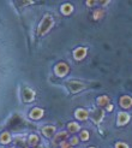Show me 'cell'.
Here are the masks:
<instances>
[{
    "label": "cell",
    "mask_w": 132,
    "mask_h": 148,
    "mask_svg": "<svg viewBox=\"0 0 132 148\" xmlns=\"http://www.w3.org/2000/svg\"><path fill=\"white\" fill-rule=\"evenodd\" d=\"M54 24V19L53 17L50 16V14H45V17L42 18L41 21V23L39 24V28H37V35L39 36H43L45 34H47L49 30H50V28L53 27Z\"/></svg>",
    "instance_id": "cell-1"
},
{
    "label": "cell",
    "mask_w": 132,
    "mask_h": 148,
    "mask_svg": "<svg viewBox=\"0 0 132 148\" xmlns=\"http://www.w3.org/2000/svg\"><path fill=\"white\" fill-rule=\"evenodd\" d=\"M54 72L56 73V76L64 77L66 73L69 72V66H67V64H65V63H59V64H56V65H55V68H54Z\"/></svg>",
    "instance_id": "cell-2"
},
{
    "label": "cell",
    "mask_w": 132,
    "mask_h": 148,
    "mask_svg": "<svg viewBox=\"0 0 132 148\" xmlns=\"http://www.w3.org/2000/svg\"><path fill=\"white\" fill-rule=\"evenodd\" d=\"M67 87L70 88L71 93L75 94V93H78V92H80L82 89H84L85 84L80 83V82H77V81H70V82H67Z\"/></svg>",
    "instance_id": "cell-3"
},
{
    "label": "cell",
    "mask_w": 132,
    "mask_h": 148,
    "mask_svg": "<svg viewBox=\"0 0 132 148\" xmlns=\"http://www.w3.org/2000/svg\"><path fill=\"white\" fill-rule=\"evenodd\" d=\"M85 56H86V48L85 47H78L73 51V57H75L76 60H82V59H84Z\"/></svg>",
    "instance_id": "cell-4"
},
{
    "label": "cell",
    "mask_w": 132,
    "mask_h": 148,
    "mask_svg": "<svg viewBox=\"0 0 132 148\" xmlns=\"http://www.w3.org/2000/svg\"><path fill=\"white\" fill-rule=\"evenodd\" d=\"M35 99V92L30 88H24L23 90V100L25 102H30Z\"/></svg>",
    "instance_id": "cell-5"
},
{
    "label": "cell",
    "mask_w": 132,
    "mask_h": 148,
    "mask_svg": "<svg viewBox=\"0 0 132 148\" xmlns=\"http://www.w3.org/2000/svg\"><path fill=\"white\" fill-rule=\"evenodd\" d=\"M103 116H105L103 111L100 110V108H97V110H94V112H93V114H91V118H93V121H94L95 123H100L102 119H103Z\"/></svg>",
    "instance_id": "cell-6"
},
{
    "label": "cell",
    "mask_w": 132,
    "mask_h": 148,
    "mask_svg": "<svg viewBox=\"0 0 132 148\" xmlns=\"http://www.w3.org/2000/svg\"><path fill=\"white\" fill-rule=\"evenodd\" d=\"M75 116L79 121H85V119H88V117H89V113H88V111H85L84 108H78V110H76Z\"/></svg>",
    "instance_id": "cell-7"
},
{
    "label": "cell",
    "mask_w": 132,
    "mask_h": 148,
    "mask_svg": "<svg viewBox=\"0 0 132 148\" xmlns=\"http://www.w3.org/2000/svg\"><path fill=\"white\" fill-rule=\"evenodd\" d=\"M129 121H130V116L126 112H120L118 114V119H116L118 125H125L126 123H129Z\"/></svg>",
    "instance_id": "cell-8"
},
{
    "label": "cell",
    "mask_w": 132,
    "mask_h": 148,
    "mask_svg": "<svg viewBox=\"0 0 132 148\" xmlns=\"http://www.w3.org/2000/svg\"><path fill=\"white\" fill-rule=\"evenodd\" d=\"M120 106L124 108H129L132 106V98H130L129 95H124L120 98Z\"/></svg>",
    "instance_id": "cell-9"
},
{
    "label": "cell",
    "mask_w": 132,
    "mask_h": 148,
    "mask_svg": "<svg viewBox=\"0 0 132 148\" xmlns=\"http://www.w3.org/2000/svg\"><path fill=\"white\" fill-rule=\"evenodd\" d=\"M29 116H30L31 119H40V118L43 116V110L39 108V107H35V108L31 110V112Z\"/></svg>",
    "instance_id": "cell-10"
},
{
    "label": "cell",
    "mask_w": 132,
    "mask_h": 148,
    "mask_svg": "<svg viewBox=\"0 0 132 148\" xmlns=\"http://www.w3.org/2000/svg\"><path fill=\"white\" fill-rule=\"evenodd\" d=\"M67 137V132L66 131H61V132H59L55 137H54V140H53V142H54V145H59V143H63L64 141H65V138Z\"/></svg>",
    "instance_id": "cell-11"
},
{
    "label": "cell",
    "mask_w": 132,
    "mask_h": 148,
    "mask_svg": "<svg viewBox=\"0 0 132 148\" xmlns=\"http://www.w3.org/2000/svg\"><path fill=\"white\" fill-rule=\"evenodd\" d=\"M42 132L46 137H52L54 135V132H55V128L52 127V125H48V127H45L42 129Z\"/></svg>",
    "instance_id": "cell-12"
},
{
    "label": "cell",
    "mask_w": 132,
    "mask_h": 148,
    "mask_svg": "<svg viewBox=\"0 0 132 148\" xmlns=\"http://www.w3.org/2000/svg\"><path fill=\"white\" fill-rule=\"evenodd\" d=\"M73 11V6L71 4H64L61 6V13L65 14V16H69V14H71Z\"/></svg>",
    "instance_id": "cell-13"
},
{
    "label": "cell",
    "mask_w": 132,
    "mask_h": 148,
    "mask_svg": "<svg viewBox=\"0 0 132 148\" xmlns=\"http://www.w3.org/2000/svg\"><path fill=\"white\" fill-rule=\"evenodd\" d=\"M97 103L101 107H107L109 105V98L106 97V95H102V97L97 98Z\"/></svg>",
    "instance_id": "cell-14"
},
{
    "label": "cell",
    "mask_w": 132,
    "mask_h": 148,
    "mask_svg": "<svg viewBox=\"0 0 132 148\" xmlns=\"http://www.w3.org/2000/svg\"><path fill=\"white\" fill-rule=\"evenodd\" d=\"M10 141H11V135L9 134V132H3V134L0 135V142H1L3 145L9 143Z\"/></svg>",
    "instance_id": "cell-15"
},
{
    "label": "cell",
    "mask_w": 132,
    "mask_h": 148,
    "mask_svg": "<svg viewBox=\"0 0 132 148\" xmlns=\"http://www.w3.org/2000/svg\"><path fill=\"white\" fill-rule=\"evenodd\" d=\"M67 129H69L70 132H77V131L80 129V127H79L77 123L71 122V123H69V125H67Z\"/></svg>",
    "instance_id": "cell-16"
},
{
    "label": "cell",
    "mask_w": 132,
    "mask_h": 148,
    "mask_svg": "<svg viewBox=\"0 0 132 148\" xmlns=\"http://www.w3.org/2000/svg\"><path fill=\"white\" fill-rule=\"evenodd\" d=\"M29 143L33 145V146H36L39 143V137L36 135H30L29 136Z\"/></svg>",
    "instance_id": "cell-17"
},
{
    "label": "cell",
    "mask_w": 132,
    "mask_h": 148,
    "mask_svg": "<svg viewBox=\"0 0 132 148\" xmlns=\"http://www.w3.org/2000/svg\"><path fill=\"white\" fill-rule=\"evenodd\" d=\"M102 16H103V11L102 10H96L94 12V18L95 19H100Z\"/></svg>",
    "instance_id": "cell-18"
},
{
    "label": "cell",
    "mask_w": 132,
    "mask_h": 148,
    "mask_svg": "<svg viewBox=\"0 0 132 148\" xmlns=\"http://www.w3.org/2000/svg\"><path fill=\"white\" fill-rule=\"evenodd\" d=\"M88 138H89V132H88L86 130H83L82 132H80V140H83V141H86Z\"/></svg>",
    "instance_id": "cell-19"
},
{
    "label": "cell",
    "mask_w": 132,
    "mask_h": 148,
    "mask_svg": "<svg viewBox=\"0 0 132 148\" xmlns=\"http://www.w3.org/2000/svg\"><path fill=\"white\" fill-rule=\"evenodd\" d=\"M115 148H129V146L126 143H124V142H118L115 145Z\"/></svg>",
    "instance_id": "cell-20"
},
{
    "label": "cell",
    "mask_w": 132,
    "mask_h": 148,
    "mask_svg": "<svg viewBox=\"0 0 132 148\" xmlns=\"http://www.w3.org/2000/svg\"><path fill=\"white\" fill-rule=\"evenodd\" d=\"M77 143H78V138H77V137H72V138H71V143H70V145H71V146H76Z\"/></svg>",
    "instance_id": "cell-21"
},
{
    "label": "cell",
    "mask_w": 132,
    "mask_h": 148,
    "mask_svg": "<svg viewBox=\"0 0 132 148\" xmlns=\"http://www.w3.org/2000/svg\"><path fill=\"white\" fill-rule=\"evenodd\" d=\"M61 148H72V146H71L70 143H67V142L64 141V142L61 143Z\"/></svg>",
    "instance_id": "cell-22"
},
{
    "label": "cell",
    "mask_w": 132,
    "mask_h": 148,
    "mask_svg": "<svg viewBox=\"0 0 132 148\" xmlns=\"http://www.w3.org/2000/svg\"><path fill=\"white\" fill-rule=\"evenodd\" d=\"M96 4H99L97 1H90V0H89V1H86V5L88 6H94V5H96Z\"/></svg>",
    "instance_id": "cell-23"
},
{
    "label": "cell",
    "mask_w": 132,
    "mask_h": 148,
    "mask_svg": "<svg viewBox=\"0 0 132 148\" xmlns=\"http://www.w3.org/2000/svg\"><path fill=\"white\" fill-rule=\"evenodd\" d=\"M106 108H107V111H112V110H113V106L111 105V103H109V105H108Z\"/></svg>",
    "instance_id": "cell-24"
},
{
    "label": "cell",
    "mask_w": 132,
    "mask_h": 148,
    "mask_svg": "<svg viewBox=\"0 0 132 148\" xmlns=\"http://www.w3.org/2000/svg\"><path fill=\"white\" fill-rule=\"evenodd\" d=\"M34 148H43V146L42 145H36V146H34Z\"/></svg>",
    "instance_id": "cell-25"
},
{
    "label": "cell",
    "mask_w": 132,
    "mask_h": 148,
    "mask_svg": "<svg viewBox=\"0 0 132 148\" xmlns=\"http://www.w3.org/2000/svg\"><path fill=\"white\" fill-rule=\"evenodd\" d=\"M89 148H95V147H89Z\"/></svg>",
    "instance_id": "cell-26"
},
{
    "label": "cell",
    "mask_w": 132,
    "mask_h": 148,
    "mask_svg": "<svg viewBox=\"0 0 132 148\" xmlns=\"http://www.w3.org/2000/svg\"><path fill=\"white\" fill-rule=\"evenodd\" d=\"M12 148H13V147H12Z\"/></svg>",
    "instance_id": "cell-27"
}]
</instances>
